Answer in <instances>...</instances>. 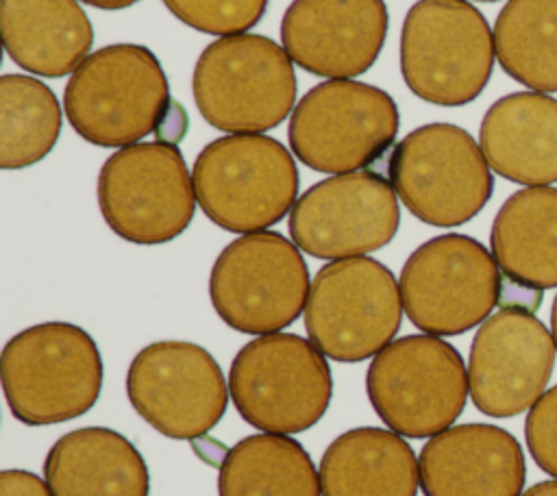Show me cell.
<instances>
[{"mask_svg":"<svg viewBox=\"0 0 557 496\" xmlns=\"http://www.w3.org/2000/svg\"><path fill=\"white\" fill-rule=\"evenodd\" d=\"M553 333L529 311L503 307L474 333L468 387L474 407L492 418H511L533 407L553 374Z\"/></svg>","mask_w":557,"mask_h":496,"instance_id":"2e32d148","label":"cell"},{"mask_svg":"<svg viewBox=\"0 0 557 496\" xmlns=\"http://www.w3.org/2000/svg\"><path fill=\"white\" fill-rule=\"evenodd\" d=\"M196 202L194 176L172 141L117 148L98 174L100 213L131 244L172 241L191 224Z\"/></svg>","mask_w":557,"mask_h":496,"instance_id":"30bf717a","label":"cell"},{"mask_svg":"<svg viewBox=\"0 0 557 496\" xmlns=\"http://www.w3.org/2000/svg\"><path fill=\"white\" fill-rule=\"evenodd\" d=\"M61 133L54 91L24 74L0 78V168L22 170L41 161Z\"/></svg>","mask_w":557,"mask_h":496,"instance_id":"484cf974","label":"cell"},{"mask_svg":"<svg viewBox=\"0 0 557 496\" xmlns=\"http://www.w3.org/2000/svg\"><path fill=\"white\" fill-rule=\"evenodd\" d=\"M550 333L555 339V348H557V294L553 298V307H550Z\"/></svg>","mask_w":557,"mask_h":496,"instance_id":"1f68e13d","label":"cell"},{"mask_svg":"<svg viewBox=\"0 0 557 496\" xmlns=\"http://www.w3.org/2000/svg\"><path fill=\"white\" fill-rule=\"evenodd\" d=\"M0 26L9 59L50 78L74 72L94 44L78 0H0Z\"/></svg>","mask_w":557,"mask_h":496,"instance_id":"7402d4cb","label":"cell"},{"mask_svg":"<svg viewBox=\"0 0 557 496\" xmlns=\"http://www.w3.org/2000/svg\"><path fill=\"white\" fill-rule=\"evenodd\" d=\"M387 26L385 0H294L283 13L281 41L298 67L352 78L374 65Z\"/></svg>","mask_w":557,"mask_h":496,"instance_id":"e0dca14e","label":"cell"},{"mask_svg":"<svg viewBox=\"0 0 557 496\" xmlns=\"http://www.w3.org/2000/svg\"><path fill=\"white\" fill-rule=\"evenodd\" d=\"M237 413L263 433L292 435L313 426L333 398L331 368L320 348L296 333L257 335L228 372Z\"/></svg>","mask_w":557,"mask_h":496,"instance_id":"8992f818","label":"cell"},{"mask_svg":"<svg viewBox=\"0 0 557 496\" xmlns=\"http://www.w3.org/2000/svg\"><path fill=\"white\" fill-rule=\"evenodd\" d=\"M524 439L533 461L557 479V385L544 392L529 409Z\"/></svg>","mask_w":557,"mask_h":496,"instance_id":"83f0119b","label":"cell"},{"mask_svg":"<svg viewBox=\"0 0 557 496\" xmlns=\"http://www.w3.org/2000/svg\"><path fill=\"white\" fill-rule=\"evenodd\" d=\"M476 2H496V0H476Z\"/></svg>","mask_w":557,"mask_h":496,"instance_id":"d6a6232c","label":"cell"},{"mask_svg":"<svg viewBox=\"0 0 557 496\" xmlns=\"http://www.w3.org/2000/svg\"><path fill=\"white\" fill-rule=\"evenodd\" d=\"M503 272L474 237L437 235L420 244L400 270L403 307L429 335H461L483 324L503 298Z\"/></svg>","mask_w":557,"mask_h":496,"instance_id":"7c38bea8","label":"cell"},{"mask_svg":"<svg viewBox=\"0 0 557 496\" xmlns=\"http://www.w3.org/2000/svg\"><path fill=\"white\" fill-rule=\"evenodd\" d=\"M196 200L224 231L257 233L292 211L298 170L289 150L261 133H231L209 141L194 161Z\"/></svg>","mask_w":557,"mask_h":496,"instance_id":"277c9868","label":"cell"},{"mask_svg":"<svg viewBox=\"0 0 557 496\" xmlns=\"http://www.w3.org/2000/svg\"><path fill=\"white\" fill-rule=\"evenodd\" d=\"M403 309L400 285L387 265L366 255L335 259L313 276L305 328L322 355L355 363L394 339Z\"/></svg>","mask_w":557,"mask_h":496,"instance_id":"4fadbf2b","label":"cell"},{"mask_svg":"<svg viewBox=\"0 0 557 496\" xmlns=\"http://www.w3.org/2000/svg\"><path fill=\"white\" fill-rule=\"evenodd\" d=\"M494 33L468 0H418L400 30V72L420 100L461 107L479 98L494 70Z\"/></svg>","mask_w":557,"mask_h":496,"instance_id":"5b68a950","label":"cell"},{"mask_svg":"<svg viewBox=\"0 0 557 496\" xmlns=\"http://www.w3.org/2000/svg\"><path fill=\"white\" fill-rule=\"evenodd\" d=\"M168 11L207 35H242L263 17L268 0H161Z\"/></svg>","mask_w":557,"mask_h":496,"instance_id":"4316f807","label":"cell"},{"mask_svg":"<svg viewBox=\"0 0 557 496\" xmlns=\"http://www.w3.org/2000/svg\"><path fill=\"white\" fill-rule=\"evenodd\" d=\"M322 496H416L420 466L396 431L357 426L337 435L320 459Z\"/></svg>","mask_w":557,"mask_h":496,"instance_id":"603a6c76","label":"cell"},{"mask_svg":"<svg viewBox=\"0 0 557 496\" xmlns=\"http://www.w3.org/2000/svg\"><path fill=\"white\" fill-rule=\"evenodd\" d=\"M490 246L503 281L516 292L540 298L542 289L557 287V187L511 194L492 222Z\"/></svg>","mask_w":557,"mask_h":496,"instance_id":"ffe728a7","label":"cell"},{"mask_svg":"<svg viewBox=\"0 0 557 496\" xmlns=\"http://www.w3.org/2000/svg\"><path fill=\"white\" fill-rule=\"evenodd\" d=\"M400 224L398 196L376 172H348L311 185L289 211L292 241L315 259L363 257L387 246Z\"/></svg>","mask_w":557,"mask_h":496,"instance_id":"9a60e30c","label":"cell"},{"mask_svg":"<svg viewBox=\"0 0 557 496\" xmlns=\"http://www.w3.org/2000/svg\"><path fill=\"white\" fill-rule=\"evenodd\" d=\"M366 392L385 426L403 437H433L461 416L468 370L459 350L437 335H405L374 355Z\"/></svg>","mask_w":557,"mask_h":496,"instance_id":"52a82bcc","label":"cell"},{"mask_svg":"<svg viewBox=\"0 0 557 496\" xmlns=\"http://www.w3.org/2000/svg\"><path fill=\"white\" fill-rule=\"evenodd\" d=\"M289 54L263 35H226L211 41L191 74L200 115L224 133H261L278 126L296 102Z\"/></svg>","mask_w":557,"mask_h":496,"instance_id":"3957f363","label":"cell"},{"mask_svg":"<svg viewBox=\"0 0 557 496\" xmlns=\"http://www.w3.org/2000/svg\"><path fill=\"white\" fill-rule=\"evenodd\" d=\"M104 365L94 337L70 322H41L13 335L0 357L7 405L26 426L87 413L102 389Z\"/></svg>","mask_w":557,"mask_h":496,"instance_id":"6da1fadb","label":"cell"},{"mask_svg":"<svg viewBox=\"0 0 557 496\" xmlns=\"http://www.w3.org/2000/svg\"><path fill=\"white\" fill-rule=\"evenodd\" d=\"M387 181L420 222L442 228L472 220L494 191L481 144L446 122L407 133L389 154Z\"/></svg>","mask_w":557,"mask_h":496,"instance_id":"ba28073f","label":"cell"},{"mask_svg":"<svg viewBox=\"0 0 557 496\" xmlns=\"http://www.w3.org/2000/svg\"><path fill=\"white\" fill-rule=\"evenodd\" d=\"M520 496H557V481H542L524 489Z\"/></svg>","mask_w":557,"mask_h":496,"instance_id":"f546056e","label":"cell"},{"mask_svg":"<svg viewBox=\"0 0 557 496\" xmlns=\"http://www.w3.org/2000/svg\"><path fill=\"white\" fill-rule=\"evenodd\" d=\"M70 126L89 144L124 148L168 124V76L139 44H113L91 52L63 91Z\"/></svg>","mask_w":557,"mask_h":496,"instance_id":"7a4b0ae2","label":"cell"},{"mask_svg":"<svg viewBox=\"0 0 557 496\" xmlns=\"http://www.w3.org/2000/svg\"><path fill=\"white\" fill-rule=\"evenodd\" d=\"M309 287L300 248L274 231L233 239L209 274L215 313L231 328L248 335L278 333L289 326L305 311Z\"/></svg>","mask_w":557,"mask_h":496,"instance_id":"8fae6325","label":"cell"},{"mask_svg":"<svg viewBox=\"0 0 557 496\" xmlns=\"http://www.w3.org/2000/svg\"><path fill=\"white\" fill-rule=\"evenodd\" d=\"M44 476L54 496H148L150 489L141 452L107 426L61 435L46 455Z\"/></svg>","mask_w":557,"mask_h":496,"instance_id":"44dd1931","label":"cell"},{"mask_svg":"<svg viewBox=\"0 0 557 496\" xmlns=\"http://www.w3.org/2000/svg\"><path fill=\"white\" fill-rule=\"evenodd\" d=\"M89 7H96V9H107V11H117V9H126L139 0H81Z\"/></svg>","mask_w":557,"mask_h":496,"instance_id":"4dcf8cb0","label":"cell"},{"mask_svg":"<svg viewBox=\"0 0 557 496\" xmlns=\"http://www.w3.org/2000/svg\"><path fill=\"white\" fill-rule=\"evenodd\" d=\"M479 144L490 168L513 183H557V100L542 91L498 98L483 115Z\"/></svg>","mask_w":557,"mask_h":496,"instance_id":"d6986e66","label":"cell"},{"mask_svg":"<svg viewBox=\"0 0 557 496\" xmlns=\"http://www.w3.org/2000/svg\"><path fill=\"white\" fill-rule=\"evenodd\" d=\"M0 496H54L50 485L28 470H2Z\"/></svg>","mask_w":557,"mask_h":496,"instance_id":"f1b7e54d","label":"cell"},{"mask_svg":"<svg viewBox=\"0 0 557 496\" xmlns=\"http://www.w3.org/2000/svg\"><path fill=\"white\" fill-rule=\"evenodd\" d=\"M418 466L424 496H520L527 479L518 439L483 422L448 426L429 437Z\"/></svg>","mask_w":557,"mask_h":496,"instance_id":"ac0fdd59","label":"cell"},{"mask_svg":"<svg viewBox=\"0 0 557 496\" xmlns=\"http://www.w3.org/2000/svg\"><path fill=\"white\" fill-rule=\"evenodd\" d=\"M400 113L383 89L329 78L294 107L287 137L300 163L324 174H348L374 163L396 139Z\"/></svg>","mask_w":557,"mask_h":496,"instance_id":"9c48e42d","label":"cell"},{"mask_svg":"<svg viewBox=\"0 0 557 496\" xmlns=\"http://www.w3.org/2000/svg\"><path fill=\"white\" fill-rule=\"evenodd\" d=\"M492 33L505 74L531 91H557V0H507Z\"/></svg>","mask_w":557,"mask_h":496,"instance_id":"d4e9b609","label":"cell"},{"mask_svg":"<svg viewBox=\"0 0 557 496\" xmlns=\"http://www.w3.org/2000/svg\"><path fill=\"white\" fill-rule=\"evenodd\" d=\"M220 496H322L320 472L289 435L257 433L239 439L220 461Z\"/></svg>","mask_w":557,"mask_h":496,"instance_id":"cb8c5ba5","label":"cell"},{"mask_svg":"<svg viewBox=\"0 0 557 496\" xmlns=\"http://www.w3.org/2000/svg\"><path fill=\"white\" fill-rule=\"evenodd\" d=\"M228 387L215 357L198 344L163 339L141 348L126 372L133 409L161 435L196 439L224 416Z\"/></svg>","mask_w":557,"mask_h":496,"instance_id":"5bb4252c","label":"cell"}]
</instances>
